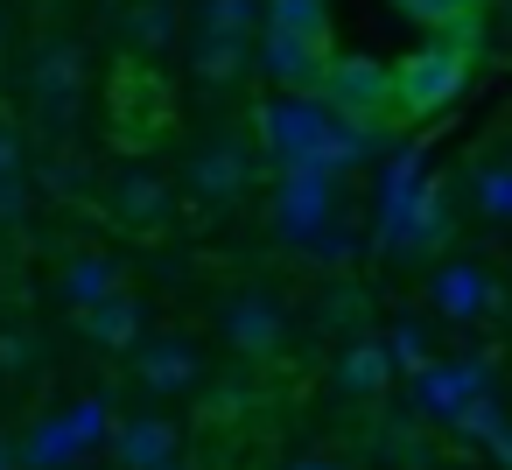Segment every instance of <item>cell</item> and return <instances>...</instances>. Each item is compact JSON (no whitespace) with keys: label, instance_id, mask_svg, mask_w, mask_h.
Listing matches in <instances>:
<instances>
[{"label":"cell","instance_id":"6da1fadb","mask_svg":"<svg viewBox=\"0 0 512 470\" xmlns=\"http://www.w3.org/2000/svg\"><path fill=\"white\" fill-rule=\"evenodd\" d=\"M85 92H92V57L78 36H50L36 57H29V99H36V120L64 141L85 113Z\"/></svg>","mask_w":512,"mask_h":470},{"label":"cell","instance_id":"7a4b0ae2","mask_svg":"<svg viewBox=\"0 0 512 470\" xmlns=\"http://www.w3.org/2000/svg\"><path fill=\"white\" fill-rule=\"evenodd\" d=\"M463 85H470V57L435 36V43H421L407 64H393V106H386V113H400V120H435V113H449V106L463 99Z\"/></svg>","mask_w":512,"mask_h":470},{"label":"cell","instance_id":"3957f363","mask_svg":"<svg viewBox=\"0 0 512 470\" xmlns=\"http://www.w3.org/2000/svg\"><path fill=\"white\" fill-rule=\"evenodd\" d=\"M106 435H113V407H106L99 393H85V400L57 407L50 421H36L29 442H15V449H22V470H64V463L92 456Z\"/></svg>","mask_w":512,"mask_h":470},{"label":"cell","instance_id":"277c9868","mask_svg":"<svg viewBox=\"0 0 512 470\" xmlns=\"http://www.w3.org/2000/svg\"><path fill=\"white\" fill-rule=\"evenodd\" d=\"M330 106L316 99V92H281V99H267L260 106V148L288 169V162H323V141H330Z\"/></svg>","mask_w":512,"mask_h":470},{"label":"cell","instance_id":"5b68a950","mask_svg":"<svg viewBox=\"0 0 512 470\" xmlns=\"http://www.w3.org/2000/svg\"><path fill=\"white\" fill-rule=\"evenodd\" d=\"M218 337H225L239 358L267 365V358H281V344H288V309H281L267 288H232V295L218 302Z\"/></svg>","mask_w":512,"mask_h":470},{"label":"cell","instance_id":"8992f818","mask_svg":"<svg viewBox=\"0 0 512 470\" xmlns=\"http://www.w3.org/2000/svg\"><path fill=\"white\" fill-rule=\"evenodd\" d=\"M106 218L120 225V232H169V218H176V190H169V176L162 169H148V162H127V169H113V183H106Z\"/></svg>","mask_w":512,"mask_h":470},{"label":"cell","instance_id":"52a82bcc","mask_svg":"<svg viewBox=\"0 0 512 470\" xmlns=\"http://www.w3.org/2000/svg\"><path fill=\"white\" fill-rule=\"evenodd\" d=\"M330 113H358V120H379L393 106V64H372V57H323V78L309 85Z\"/></svg>","mask_w":512,"mask_h":470},{"label":"cell","instance_id":"ba28073f","mask_svg":"<svg viewBox=\"0 0 512 470\" xmlns=\"http://www.w3.org/2000/svg\"><path fill=\"white\" fill-rule=\"evenodd\" d=\"M190 197L204 204V211H225V204H239L246 190H253V176H260V162H253V148L239 141V134H218V141H204L197 155H190Z\"/></svg>","mask_w":512,"mask_h":470},{"label":"cell","instance_id":"9c48e42d","mask_svg":"<svg viewBox=\"0 0 512 470\" xmlns=\"http://www.w3.org/2000/svg\"><path fill=\"white\" fill-rule=\"evenodd\" d=\"M330 218H337V204H330V169H323V162H288V169H281V197H274V232L295 239V246H309Z\"/></svg>","mask_w":512,"mask_h":470},{"label":"cell","instance_id":"30bf717a","mask_svg":"<svg viewBox=\"0 0 512 470\" xmlns=\"http://www.w3.org/2000/svg\"><path fill=\"white\" fill-rule=\"evenodd\" d=\"M127 358H134V379L148 393H190V386H204V344L183 337V330H148Z\"/></svg>","mask_w":512,"mask_h":470},{"label":"cell","instance_id":"8fae6325","mask_svg":"<svg viewBox=\"0 0 512 470\" xmlns=\"http://www.w3.org/2000/svg\"><path fill=\"white\" fill-rule=\"evenodd\" d=\"M484 358H428V372H414V400L428 421H449L470 393H484Z\"/></svg>","mask_w":512,"mask_h":470},{"label":"cell","instance_id":"7c38bea8","mask_svg":"<svg viewBox=\"0 0 512 470\" xmlns=\"http://www.w3.org/2000/svg\"><path fill=\"white\" fill-rule=\"evenodd\" d=\"M106 442H113L120 470H155V463H176L183 456V428L162 421V414H127V421H113Z\"/></svg>","mask_w":512,"mask_h":470},{"label":"cell","instance_id":"4fadbf2b","mask_svg":"<svg viewBox=\"0 0 512 470\" xmlns=\"http://www.w3.org/2000/svg\"><path fill=\"white\" fill-rule=\"evenodd\" d=\"M113 288H120V267H113V253H99V246H78V253L57 267V302H64L71 316L99 309Z\"/></svg>","mask_w":512,"mask_h":470},{"label":"cell","instance_id":"5bb4252c","mask_svg":"<svg viewBox=\"0 0 512 470\" xmlns=\"http://www.w3.org/2000/svg\"><path fill=\"white\" fill-rule=\"evenodd\" d=\"M428 302H435V316H442V323H477V316L491 309V281H484V267L449 260V267L428 281Z\"/></svg>","mask_w":512,"mask_h":470},{"label":"cell","instance_id":"9a60e30c","mask_svg":"<svg viewBox=\"0 0 512 470\" xmlns=\"http://www.w3.org/2000/svg\"><path fill=\"white\" fill-rule=\"evenodd\" d=\"M78 323H85V337H92L99 351H134V344L148 337V302L127 295V288H113V295H106L99 309H85Z\"/></svg>","mask_w":512,"mask_h":470},{"label":"cell","instance_id":"2e32d148","mask_svg":"<svg viewBox=\"0 0 512 470\" xmlns=\"http://www.w3.org/2000/svg\"><path fill=\"white\" fill-rule=\"evenodd\" d=\"M393 379H400V372H393L386 344H372V337L344 344V351H337V372H330V386H337L344 400H379V393H386Z\"/></svg>","mask_w":512,"mask_h":470},{"label":"cell","instance_id":"e0dca14e","mask_svg":"<svg viewBox=\"0 0 512 470\" xmlns=\"http://www.w3.org/2000/svg\"><path fill=\"white\" fill-rule=\"evenodd\" d=\"M176 0H127V15H120V43L134 50V57H169L176 50Z\"/></svg>","mask_w":512,"mask_h":470},{"label":"cell","instance_id":"ac0fdd59","mask_svg":"<svg viewBox=\"0 0 512 470\" xmlns=\"http://www.w3.org/2000/svg\"><path fill=\"white\" fill-rule=\"evenodd\" d=\"M29 183H36V197L71 204V197H92V162H85L71 141H50V155L29 169Z\"/></svg>","mask_w":512,"mask_h":470},{"label":"cell","instance_id":"d6986e66","mask_svg":"<svg viewBox=\"0 0 512 470\" xmlns=\"http://www.w3.org/2000/svg\"><path fill=\"white\" fill-rule=\"evenodd\" d=\"M260 29H267V0H197V36L253 43Z\"/></svg>","mask_w":512,"mask_h":470},{"label":"cell","instance_id":"ffe728a7","mask_svg":"<svg viewBox=\"0 0 512 470\" xmlns=\"http://www.w3.org/2000/svg\"><path fill=\"white\" fill-rule=\"evenodd\" d=\"M36 365H43L36 330H22V323H0V386H22V379H36Z\"/></svg>","mask_w":512,"mask_h":470},{"label":"cell","instance_id":"44dd1931","mask_svg":"<svg viewBox=\"0 0 512 470\" xmlns=\"http://www.w3.org/2000/svg\"><path fill=\"white\" fill-rule=\"evenodd\" d=\"M246 50H253V43L197 36V43H190V71H197V78H211V85H225V78H239V71H246Z\"/></svg>","mask_w":512,"mask_h":470},{"label":"cell","instance_id":"7402d4cb","mask_svg":"<svg viewBox=\"0 0 512 470\" xmlns=\"http://www.w3.org/2000/svg\"><path fill=\"white\" fill-rule=\"evenodd\" d=\"M449 428H456V435H470V442H498V435H505V414H498V400H491V393H470V400L449 414Z\"/></svg>","mask_w":512,"mask_h":470},{"label":"cell","instance_id":"603a6c76","mask_svg":"<svg viewBox=\"0 0 512 470\" xmlns=\"http://www.w3.org/2000/svg\"><path fill=\"white\" fill-rule=\"evenodd\" d=\"M386 358H393V372H428V330L421 323H393L386 330Z\"/></svg>","mask_w":512,"mask_h":470},{"label":"cell","instance_id":"cb8c5ba5","mask_svg":"<svg viewBox=\"0 0 512 470\" xmlns=\"http://www.w3.org/2000/svg\"><path fill=\"white\" fill-rule=\"evenodd\" d=\"M267 29H295V36H323V0H267Z\"/></svg>","mask_w":512,"mask_h":470},{"label":"cell","instance_id":"d4e9b609","mask_svg":"<svg viewBox=\"0 0 512 470\" xmlns=\"http://www.w3.org/2000/svg\"><path fill=\"white\" fill-rule=\"evenodd\" d=\"M29 211H36V183H29V169H22V176H0V232H22Z\"/></svg>","mask_w":512,"mask_h":470},{"label":"cell","instance_id":"484cf974","mask_svg":"<svg viewBox=\"0 0 512 470\" xmlns=\"http://www.w3.org/2000/svg\"><path fill=\"white\" fill-rule=\"evenodd\" d=\"M309 246H316V260H323V267H344V260L358 253V232H344V225L330 218V225H323V232H316Z\"/></svg>","mask_w":512,"mask_h":470},{"label":"cell","instance_id":"4316f807","mask_svg":"<svg viewBox=\"0 0 512 470\" xmlns=\"http://www.w3.org/2000/svg\"><path fill=\"white\" fill-rule=\"evenodd\" d=\"M477 204H484L491 218H512V169H484V176H477Z\"/></svg>","mask_w":512,"mask_h":470},{"label":"cell","instance_id":"83f0119b","mask_svg":"<svg viewBox=\"0 0 512 470\" xmlns=\"http://www.w3.org/2000/svg\"><path fill=\"white\" fill-rule=\"evenodd\" d=\"M29 169V134L15 120H0V176H22Z\"/></svg>","mask_w":512,"mask_h":470},{"label":"cell","instance_id":"f1b7e54d","mask_svg":"<svg viewBox=\"0 0 512 470\" xmlns=\"http://www.w3.org/2000/svg\"><path fill=\"white\" fill-rule=\"evenodd\" d=\"M414 22H449V15H477V0H400Z\"/></svg>","mask_w":512,"mask_h":470},{"label":"cell","instance_id":"f546056e","mask_svg":"<svg viewBox=\"0 0 512 470\" xmlns=\"http://www.w3.org/2000/svg\"><path fill=\"white\" fill-rule=\"evenodd\" d=\"M358 309H365V302H358V288H330V302H323V323H330V330H337V323H358Z\"/></svg>","mask_w":512,"mask_h":470},{"label":"cell","instance_id":"4dcf8cb0","mask_svg":"<svg viewBox=\"0 0 512 470\" xmlns=\"http://www.w3.org/2000/svg\"><path fill=\"white\" fill-rule=\"evenodd\" d=\"M288 470H344V463H337V456H295Z\"/></svg>","mask_w":512,"mask_h":470},{"label":"cell","instance_id":"1f68e13d","mask_svg":"<svg viewBox=\"0 0 512 470\" xmlns=\"http://www.w3.org/2000/svg\"><path fill=\"white\" fill-rule=\"evenodd\" d=\"M0 470H22V449H15L8 435H0Z\"/></svg>","mask_w":512,"mask_h":470},{"label":"cell","instance_id":"d6a6232c","mask_svg":"<svg viewBox=\"0 0 512 470\" xmlns=\"http://www.w3.org/2000/svg\"><path fill=\"white\" fill-rule=\"evenodd\" d=\"M491 449H498V456H505V463H512V428H505V435H498V442H491Z\"/></svg>","mask_w":512,"mask_h":470},{"label":"cell","instance_id":"836d02e7","mask_svg":"<svg viewBox=\"0 0 512 470\" xmlns=\"http://www.w3.org/2000/svg\"><path fill=\"white\" fill-rule=\"evenodd\" d=\"M155 470H183V463H155Z\"/></svg>","mask_w":512,"mask_h":470}]
</instances>
